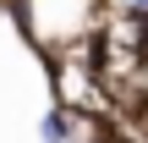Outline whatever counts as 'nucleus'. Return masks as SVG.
<instances>
[{
	"mask_svg": "<svg viewBox=\"0 0 148 143\" xmlns=\"http://www.w3.org/2000/svg\"><path fill=\"white\" fill-rule=\"evenodd\" d=\"M38 138H44V143H66V138H71V127H66V116H60V110H49V116L38 121Z\"/></svg>",
	"mask_w": 148,
	"mask_h": 143,
	"instance_id": "obj_1",
	"label": "nucleus"
}]
</instances>
